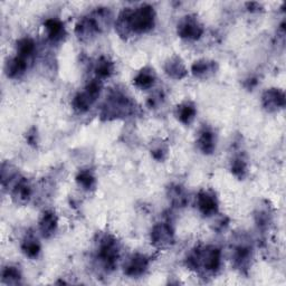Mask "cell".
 Returning <instances> with one entry per match:
<instances>
[{"label": "cell", "instance_id": "cell-18", "mask_svg": "<svg viewBox=\"0 0 286 286\" xmlns=\"http://www.w3.org/2000/svg\"><path fill=\"white\" fill-rule=\"evenodd\" d=\"M77 181L82 187L85 189H90L94 184V177L88 171H84L77 177Z\"/></svg>", "mask_w": 286, "mask_h": 286}, {"label": "cell", "instance_id": "cell-1", "mask_svg": "<svg viewBox=\"0 0 286 286\" xmlns=\"http://www.w3.org/2000/svg\"><path fill=\"white\" fill-rule=\"evenodd\" d=\"M154 25L153 8L144 6L133 11H125L119 19V28L125 29L127 33L149 32Z\"/></svg>", "mask_w": 286, "mask_h": 286}, {"label": "cell", "instance_id": "cell-8", "mask_svg": "<svg viewBox=\"0 0 286 286\" xmlns=\"http://www.w3.org/2000/svg\"><path fill=\"white\" fill-rule=\"evenodd\" d=\"M56 226H57V220H56L55 214H54L53 213H45L39 222L41 234H43L46 237L50 236V235H53L54 231H55Z\"/></svg>", "mask_w": 286, "mask_h": 286}, {"label": "cell", "instance_id": "cell-3", "mask_svg": "<svg viewBox=\"0 0 286 286\" xmlns=\"http://www.w3.org/2000/svg\"><path fill=\"white\" fill-rule=\"evenodd\" d=\"M178 32L180 36L187 39H197L199 38L203 34V28H201L198 22L195 19L187 17L183 22L179 25Z\"/></svg>", "mask_w": 286, "mask_h": 286}, {"label": "cell", "instance_id": "cell-5", "mask_svg": "<svg viewBox=\"0 0 286 286\" xmlns=\"http://www.w3.org/2000/svg\"><path fill=\"white\" fill-rule=\"evenodd\" d=\"M198 207L206 216H212L217 213V200L209 192H201L198 197Z\"/></svg>", "mask_w": 286, "mask_h": 286}, {"label": "cell", "instance_id": "cell-13", "mask_svg": "<svg viewBox=\"0 0 286 286\" xmlns=\"http://www.w3.org/2000/svg\"><path fill=\"white\" fill-rule=\"evenodd\" d=\"M196 112H197L196 108L192 104L186 103L178 108V117L182 123L189 124L193 119H195Z\"/></svg>", "mask_w": 286, "mask_h": 286}, {"label": "cell", "instance_id": "cell-7", "mask_svg": "<svg viewBox=\"0 0 286 286\" xmlns=\"http://www.w3.org/2000/svg\"><path fill=\"white\" fill-rule=\"evenodd\" d=\"M31 187L28 186L26 180H20L16 183L12 190V198H14L17 203L25 204L27 203L31 198Z\"/></svg>", "mask_w": 286, "mask_h": 286}, {"label": "cell", "instance_id": "cell-14", "mask_svg": "<svg viewBox=\"0 0 286 286\" xmlns=\"http://www.w3.org/2000/svg\"><path fill=\"white\" fill-rule=\"evenodd\" d=\"M167 72L175 78H181L186 75V70H184V66L179 58L170 60L167 64Z\"/></svg>", "mask_w": 286, "mask_h": 286}, {"label": "cell", "instance_id": "cell-2", "mask_svg": "<svg viewBox=\"0 0 286 286\" xmlns=\"http://www.w3.org/2000/svg\"><path fill=\"white\" fill-rule=\"evenodd\" d=\"M148 259L143 255H133L124 265V273L129 276H139L148 268Z\"/></svg>", "mask_w": 286, "mask_h": 286}, {"label": "cell", "instance_id": "cell-11", "mask_svg": "<svg viewBox=\"0 0 286 286\" xmlns=\"http://www.w3.org/2000/svg\"><path fill=\"white\" fill-rule=\"evenodd\" d=\"M34 52H35V44L31 38H24L19 40L18 45H17V56H20L28 60Z\"/></svg>", "mask_w": 286, "mask_h": 286}, {"label": "cell", "instance_id": "cell-10", "mask_svg": "<svg viewBox=\"0 0 286 286\" xmlns=\"http://www.w3.org/2000/svg\"><path fill=\"white\" fill-rule=\"evenodd\" d=\"M45 28L47 31L48 38L52 40L61 39L62 35L64 34V27H63V25L55 19H48L45 23Z\"/></svg>", "mask_w": 286, "mask_h": 286}, {"label": "cell", "instance_id": "cell-12", "mask_svg": "<svg viewBox=\"0 0 286 286\" xmlns=\"http://www.w3.org/2000/svg\"><path fill=\"white\" fill-rule=\"evenodd\" d=\"M154 73L153 71H142L140 74L138 75L134 79V83H136V85L140 88H150L151 86L153 85L154 83Z\"/></svg>", "mask_w": 286, "mask_h": 286}, {"label": "cell", "instance_id": "cell-9", "mask_svg": "<svg viewBox=\"0 0 286 286\" xmlns=\"http://www.w3.org/2000/svg\"><path fill=\"white\" fill-rule=\"evenodd\" d=\"M214 134L209 131V130H205L200 133L199 140H198V145L200 150L205 153H212L214 150V146H216V143H214Z\"/></svg>", "mask_w": 286, "mask_h": 286}, {"label": "cell", "instance_id": "cell-19", "mask_svg": "<svg viewBox=\"0 0 286 286\" xmlns=\"http://www.w3.org/2000/svg\"><path fill=\"white\" fill-rule=\"evenodd\" d=\"M3 280L8 281L9 283H15V282H18L20 280V273L15 267H7L5 271H3Z\"/></svg>", "mask_w": 286, "mask_h": 286}, {"label": "cell", "instance_id": "cell-16", "mask_svg": "<svg viewBox=\"0 0 286 286\" xmlns=\"http://www.w3.org/2000/svg\"><path fill=\"white\" fill-rule=\"evenodd\" d=\"M23 250L25 253H26V255L29 256V257H36V256L39 253L40 247L35 239H27V241L24 244Z\"/></svg>", "mask_w": 286, "mask_h": 286}, {"label": "cell", "instance_id": "cell-17", "mask_svg": "<svg viewBox=\"0 0 286 286\" xmlns=\"http://www.w3.org/2000/svg\"><path fill=\"white\" fill-rule=\"evenodd\" d=\"M96 73L101 77H107L112 73V63L107 60H101L96 66Z\"/></svg>", "mask_w": 286, "mask_h": 286}, {"label": "cell", "instance_id": "cell-15", "mask_svg": "<svg viewBox=\"0 0 286 286\" xmlns=\"http://www.w3.org/2000/svg\"><path fill=\"white\" fill-rule=\"evenodd\" d=\"M214 65L212 63H208L206 61L203 62H196L195 64L192 66V72L198 76H201V75H206L210 73V72H214Z\"/></svg>", "mask_w": 286, "mask_h": 286}, {"label": "cell", "instance_id": "cell-6", "mask_svg": "<svg viewBox=\"0 0 286 286\" xmlns=\"http://www.w3.org/2000/svg\"><path fill=\"white\" fill-rule=\"evenodd\" d=\"M264 105L267 108H276L282 107L285 104V99L283 92H280L277 90H270L265 93L264 98Z\"/></svg>", "mask_w": 286, "mask_h": 286}, {"label": "cell", "instance_id": "cell-20", "mask_svg": "<svg viewBox=\"0 0 286 286\" xmlns=\"http://www.w3.org/2000/svg\"><path fill=\"white\" fill-rule=\"evenodd\" d=\"M233 171L235 175H239L243 176L244 172L246 171V165L243 160H236L233 165Z\"/></svg>", "mask_w": 286, "mask_h": 286}, {"label": "cell", "instance_id": "cell-4", "mask_svg": "<svg viewBox=\"0 0 286 286\" xmlns=\"http://www.w3.org/2000/svg\"><path fill=\"white\" fill-rule=\"evenodd\" d=\"M152 242L160 247L169 245L172 241V231L169 225L167 224H160L157 225L152 230V235H151Z\"/></svg>", "mask_w": 286, "mask_h": 286}]
</instances>
